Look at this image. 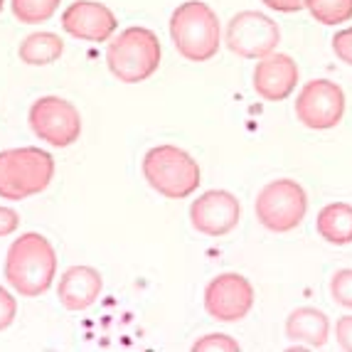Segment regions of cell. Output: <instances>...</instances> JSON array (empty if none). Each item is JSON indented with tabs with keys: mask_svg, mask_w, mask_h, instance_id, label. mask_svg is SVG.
I'll list each match as a JSON object with an SVG mask.
<instances>
[{
	"mask_svg": "<svg viewBox=\"0 0 352 352\" xmlns=\"http://www.w3.org/2000/svg\"><path fill=\"white\" fill-rule=\"evenodd\" d=\"M254 308V286L236 271L219 274L205 288V311L219 323H239Z\"/></svg>",
	"mask_w": 352,
	"mask_h": 352,
	"instance_id": "30bf717a",
	"label": "cell"
},
{
	"mask_svg": "<svg viewBox=\"0 0 352 352\" xmlns=\"http://www.w3.org/2000/svg\"><path fill=\"white\" fill-rule=\"evenodd\" d=\"M141 170L148 185L168 200H185L202 182L197 160L170 143L151 148L143 158Z\"/></svg>",
	"mask_w": 352,
	"mask_h": 352,
	"instance_id": "5b68a950",
	"label": "cell"
},
{
	"mask_svg": "<svg viewBox=\"0 0 352 352\" xmlns=\"http://www.w3.org/2000/svg\"><path fill=\"white\" fill-rule=\"evenodd\" d=\"M261 3L276 12H298L305 8V0H261Z\"/></svg>",
	"mask_w": 352,
	"mask_h": 352,
	"instance_id": "484cf974",
	"label": "cell"
},
{
	"mask_svg": "<svg viewBox=\"0 0 352 352\" xmlns=\"http://www.w3.org/2000/svg\"><path fill=\"white\" fill-rule=\"evenodd\" d=\"M65 52V42L54 32H32L28 35L18 47L20 62L30 67H45L52 65Z\"/></svg>",
	"mask_w": 352,
	"mask_h": 352,
	"instance_id": "e0dca14e",
	"label": "cell"
},
{
	"mask_svg": "<svg viewBox=\"0 0 352 352\" xmlns=\"http://www.w3.org/2000/svg\"><path fill=\"white\" fill-rule=\"evenodd\" d=\"M254 212H256L261 227L276 232V234H286V232H294L296 227H300V222L305 219L308 195L291 177L271 180L256 195Z\"/></svg>",
	"mask_w": 352,
	"mask_h": 352,
	"instance_id": "8992f818",
	"label": "cell"
},
{
	"mask_svg": "<svg viewBox=\"0 0 352 352\" xmlns=\"http://www.w3.org/2000/svg\"><path fill=\"white\" fill-rule=\"evenodd\" d=\"M241 205L229 190H207L190 205V224L205 236H224L236 229Z\"/></svg>",
	"mask_w": 352,
	"mask_h": 352,
	"instance_id": "8fae6325",
	"label": "cell"
},
{
	"mask_svg": "<svg viewBox=\"0 0 352 352\" xmlns=\"http://www.w3.org/2000/svg\"><path fill=\"white\" fill-rule=\"evenodd\" d=\"M28 121L32 133L54 148H69L82 135V113L62 96H40L30 106Z\"/></svg>",
	"mask_w": 352,
	"mask_h": 352,
	"instance_id": "52a82bcc",
	"label": "cell"
},
{
	"mask_svg": "<svg viewBox=\"0 0 352 352\" xmlns=\"http://www.w3.org/2000/svg\"><path fill=\"white\" fill-rule=\"evenodd\" d=\"M160 40L148 28H126L111 37L106 47L109 72L124 84H141L151 79L160 67Z\"/></svg>",
	"mask_w": 352,
	"mask_h": 352,
	"instance_id": "3957f363",
	"label": "cell"
},
{
	"mask_svg": "<svg viewBox=\"0 0 352 352\" xmlns=\"http://www.w3.org/2000/svg\"><path fill=\"white\" fill-rule=\"evenodd\" d=\"M192 350L197 352H210V350H227V352H236L239 350V342L236 340H232L229 335H222V333H217V335H205V338H200V340L195 342L192 345Z\"/></svg>",
	"mask_w": 352,
	"mask_h": 352,
	"instance_id": "44dd1931",
	"label": "cell"
},
{
	"mask_svg": "<svg viewBox=\"0 0 352 352\" xmlns=\"http://www.w3.org/2000/svg\"><path fill=\"white\" fill-rule=\"evenodd\" d=\"M170 37L177 54L188 62H210L222 45L217 12L202 0L182 3L170 15Z\"/></svg>",
	"mask_w": 352,
	"mask_h": 352,
	"instance_id": "7a4b0ae2",
	"label": "cell"
},
{
	"mask_svg": "<svg viewBox=\"0 0 352 352\" xmlns=\"http://www.w3.org/2000/svg\"><path fill=\"white\" fill-rule=\"evenodd\" d=\"M286 335L288 340L294 342H303L308 347H323L330 338V320L323 311L303 305L286 318Z\"/></svg>",
	"mask_w": 352,
	"mask_h": 352,
	"instance_id": "9a60e30c",
	"label": "cell"
},
{
	"mask_svg": "<svg viewBox=\"0 0 352 352\" xmlns=\"http://www.w3.org/2000/svg\"><path fill=\"white\" fill-rule=\"evenodd\" d=\"M335 338H338V345L345 352H352V316L338 318L335 323Z\"/></svg>",
	"mask_w": 352,
	"mask_h": 352,
	"instance_id": "cb8c5ba5",
	"label": "cell"
},
{
	"mask_svg": "<svg viewBox=\"0 0 352 352\" xmlns=\"http://www.w3.org/2000/svg\"><path fill=\"white\" fill-rule=\"evenodd\" d=\"M333 52L340 62L352 67V28L340 30V32L333 37Z\"/></svg>",
	"mask_w": 352,
	"mask_h": 352,
	"instance_id": "603a6c76",
	"label": "cell"
},
{
	"mask_svg": "<svg viewBox=\"0 0 352 352\" xmlns=\"http://www.w3.org/2000/svg\"><path fill=\"white\" fill-rule=\"evenodd\" d=\"M345 113V94L330 79H313L300 89L296 99V118L305 129L328 131L342 121Z\"/></svg>",
	"mask_w": 352,
	"mask_h": 352,
	"instance_id": "9c48e42d",
	"label": "cell"
},
{
	"mask_svg": "<svg viewBox=\"0 0 352 352\" xmlns=\"http://www.w3.org/2000/svg\"><path fill=\"white\" fill-rule=\"evenodd\" d=\"M20 227V214L12 207H0V236L15 234V229Z\"/></svg>",
	"mask_w": 352,
	"mask_h": 352,
	"instance_id": "d4e9b609",
	"label": "cell"
},
{
	"mask_svg": "<svg viewBox=\"0 0 352 352\" xmlns=\"http://www.w3.org/2000/svg\"><path fill=\"white\" fill-rule=\"evenodd\" d=\"M15 316H18V300H15V296L8 288L0 286V333L10 328Z\"/></svg>",
	"mask_w": 352,
	"mask_h": 352,
	"instance_id": "7402d4cb",
	"label": "cell"
},
{
	"mask_svg": "<svg viewBox=\"0 0 352 352\" xmlns=\"http://www.w3.org/2000/svg\"><path fill=\"white\" fill-rule=\"evenodd\" d=\"M6 281L23 298L47 294L57 278V252L40 232H25L12 241L3 266Z\"/></svg>",
	"mask_w": 352,
	"mask_h": 352,
	"instance_id": "6da1fadb",
	"label": "cell"
},
{
	"mask_svg": "<svg viewBox=\"0 0 352 352\" xmlns=\"http://www.w3.org/2000/svg\"><path fill=\"white\" fill-rule=\"evenodd\" d=\"M252 79L254 91L264 101H283L294 94L298 84V65L288 54L271 52L256 59Z\"/></svg>",
	"mask_w": 352,
	"mask_h": 352,
	"instance_id": "4fadbf2b",
	"label": "cell"
},
{
	"mask_svg": "<svg viewBox=\"0 0 352 352\" xmlns=\"http://www.w3.org/2000/svg\"><path fill=\"white\" fill-rule=\"evenodd\" d=\"M305 8L320 25H340L352 20V0H305Z\"/></svg>",
	"mask_w": 352,
	"mask_h": 352,
	"instance_id": "d6986e66",
	"label": "cell"
},
{
	"mask_svg": "<svg viewBox=\"0 0 352 352\" xmlns=\"http://www.w3.org/2000/svg\"><path fill=\"white\" fill-rule=\"evenodd\" d=\"M104 278L91 266H69V269L59 276L57 298L62 308L67 311H87L89 305H94L101 296Z\"/></svg>",
	"mask_w": 352,
	"mask_h": 352,
	"instance_id": "5bb4252c",
	"label": "cell"
},
{
	"mask_svg": "<svg viewBox=\"0 0 352 352\" xmlns=\"http://www.w3.org/2000/svg\"><path fill=\"white\" fill-rule=\"evenodd\" d=\"M62 30L84 42H109L118 30V20L104 3L76 0L62 12Z\"/></svg>",
	"mask_w": 352,
	"mask_h": 352,
	"instance_id": "7c38bea8",
	"label": "cell"
},
{
	"mask_svg": "<svg viewBox=\"0 0 352 352\" xmlns=\"http://www.w3.org/2000/svg\"><path fill=\"white\" fill-rule=\"evenodd\" d=\"M330 294L335 303H340L342 308H352V269L335 271L330 278Z\"/></svg>",
	"mask_w": 352,
	"mask_h": 352,
	"instance_id": "ffe728a7",
	"label": "cell"
},
{
	"mask_svg": "<svg viewBox=\"0 0 352 352\" xmlns=\"http://www.w3.org/2000/svg\"><path fill=\"white\" fill-rule=\"evenodd\" d=\"M316 229L328 244H335V247L352 244V205H347V202L325 205L318 212Z\"/></svg>",
	"mask_w": 352,
	"mask_h": 352,
	"instance_id": "2e32d148",
	"label": "cell"
},
{
	"mask_svg": "<svg viewBox=\"0 0 352 352\" xmlns=\"http://www.w3.org/2000/svg\"><path fill=\"white\" fill-rule=\"evenodd\" d=\"M3 6H6V0H0V12H3Z\"/></svg>",
	"mask_w": 352,
	"mask_h": 352,
	"instance_id": "4316f807",
	"label": "cell"
},
{
	"mask_svg": "<svg viewBox=\"0 0 352 352\" xmlns=\"http://www.w3.org/2000/svg\"><path fill=\"white\" fill-rule=\"evenodd\" d=\"M54 158L35 146L0 151V197L10 202L28 200L50 188Z\"/></svg>",
	"mask_w": 352,
	"mask_h": 352,
	"instance_id": "277c9868",
	"label": "cell"
},
{
	"mask_svg": "<svg viewBox=\"0 0 352 352\" xmlns=\"http://www.w3.org/2000/svg\"><path fill=\"white\" fill-rule=\"evenodd\" d=\"M281 40V30L269 15L256 10H244L229 20L227 25V47L244 59H261L266 54L276 52Z\"/></svg>",
	"mask_w": 352,
	"mask_h": 352,
	"instance_id": "ba28073f",
	"label": "cell"
},
{
	"mask_svg": "<svg viewBox=\"0 0 352 352\" xmlns=\"http://www.w3.org/2000/svg\"><path fill=\"white\" fill-rule=\"evenodd\" d=\"M62 0H10L12 15L25 25H40L52 20V15L59 10Z\"/></svg>",
	"mask_w": 352,
	"mask_h": 352,
	"instance_id": "ac0fdd59",
	"label": "cell"
}]
</instances>
